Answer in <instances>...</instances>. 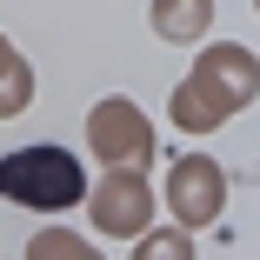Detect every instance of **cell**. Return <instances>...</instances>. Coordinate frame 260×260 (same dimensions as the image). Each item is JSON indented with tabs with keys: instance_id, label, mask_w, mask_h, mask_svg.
I'll use <instances>...</instances> for the list:
<instances>
[{
	"instance_id": "1",
	"label": "cell",
	"mask_w": 260,
	"mask_h": 260,
	"mask_svg": "<svg viewBox=\"0 0 260 260\" xmlns=\"http://www.w3.org/2000/svg\"><path fill=\"white\" fill-rule=\"evenodd\" d=\"M0 200L54 214V207L87 200V174H80L74 153H60V147H20V153L0 160Z\"/></svg>"
},
{
	"instance_id": "3",
	"label": "cell",
	"mask_w": 260,
	"mask_h": 260,
	"mask_svg": "<svg viewBox=\"0 0 260 260\" xmlns=\"http://www.w3.org/2000/svg\"><path fill=\"white\" fill-rule=\"evenodd\" d=\"M87 134H93V153L107 167H147L153 160V127L140 120V107H127V100H100Z\"/></svg>"
},
{
	"instance_id": "8",
	"label": "cell",
	"mask_w": 260,
	"mask_h": 260,
	"mask_svg": "<svg viewBox=\"0 0 260 260\" xmlns=\"http://www.w3.org/2000/svg\"><path fill=\"white\" fill-rule=\"evenodd\" d=\"M160 247H167V253H187L180 234H153V240H140V253H160Z\"/></svg>"
},
{
	"instance_id": "2",
	"label": "cell",
	"mask_w": 260,
	"mask_h": 260,
	"mask_svg": "<svg viewBox=\"0 0 260 260\" xmlns=\"http://www.w3.org/2000/svg\"><path fill=\"white\" fill-rule=\"evenodd\" d=\"M247 93H253V60H247V47H214V54H200L193 80L174 93V120H180V127H214L220 114L240 107Z\"/></svg>"
},
{
	"instance_id": "4",
	"label": "cell",
	"mask_w": 260,
	"mask_h": 260,
	"mask_svg": "<svg viewBox=\"0 0 260 260\" xmlns=\"http://www.w3.org/2000/svg\"><path fill=\"white\" fill-rule=\"evenodd\" d=\"M167 200H174V214L187 220V227H207V220H220V200H227V174L214 167V160H180L174 174H167Z\"/></svg>"
},
{
	"instance_id": "6",
	"label": "cell",
	"mask_w": 260,
	"mask_h": 260,
	"mask_svg": "<svg viewBox=\"0 0 260 260\" xmlns=\"http://www.w3.org/2000/svg\"><path fill=\"white\" fill-rule=\"evenodd\" d=\"M27 100H34V74H27V60L14 54V47L0 40V120H7V114H20Z\"/></svg>"
},
{
	"instance_id": "7",
	"label": "cell",
	"mask_w": 260,
	"mask_h": 260,
	"mask_svg": "<svg viewBox=\"0 0 260 260\" xmlns=\"http://www.w3.org/2000/svg\"><path fill=\"white\" fill-rule=\"evenodd\" d=\"M153 27L167 40H193L207 27V0H153Z\"/></svg>"
},
{
	"instance_id": "5",
	"label": "cell",
	"mask_w": 260,
	"mask_h": 260,
	"mask_svg": "<svg viewBox=\"0 0 260 260\" xmlns=\"http://www.w3.org/2000/svg\"><path fill=\"white\" fill-rule=\"evenodd\" d=\"M93 220H100V234H134L147 220V180L140 174H114L93 193Z\"/></svg>"
}]
</instances>
